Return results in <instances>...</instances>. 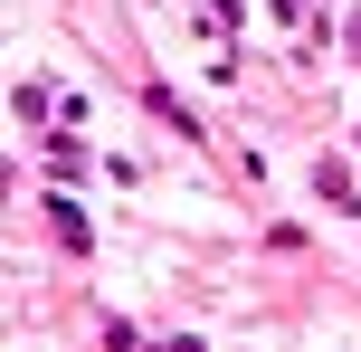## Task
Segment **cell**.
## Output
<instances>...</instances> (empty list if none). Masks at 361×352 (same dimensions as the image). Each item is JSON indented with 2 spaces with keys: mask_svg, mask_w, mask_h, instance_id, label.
<instances>
[{
  "mask_svg": "<svg viewBox=\"0 0 361 352\" xmlns=\"http://www.w3.org/2000/svg\"><path fill=\"white\" fill-rule=\"evenodd\" d=\"M314 190H324L333 210H361V200H352V171H343V162H314Z\"/></svg>",
  "mask_w": 361,
  "mask_h": 352,
  "instance_id": "6da1fadb",
  "label": "cell"
},
{
  "mask_svg": "<svg viewBox=\"0 0 361 352\" xmlns=\"http://www.w3.org/2000/svg\"><path fill=\"white\" fill-rule=\"evenodd\" d=\"M48 219H57V238H67V248H86V210H76L67 190H57V200H48Z\"/></svg>",
  "mask_w": 361,
  "mask_h": 352,
  "instance_id": "7a4b0ae2",
  "label": "cell"
}]
</instances>
